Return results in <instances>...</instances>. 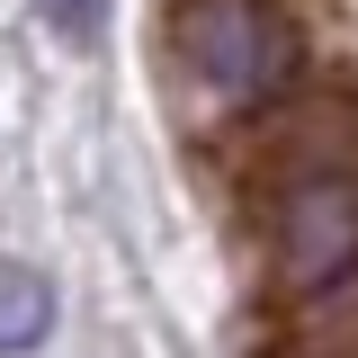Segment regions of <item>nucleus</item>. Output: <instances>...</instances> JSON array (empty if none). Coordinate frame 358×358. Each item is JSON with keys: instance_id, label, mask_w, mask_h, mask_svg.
Wrapping results in <instances>:
<instances>
[{"instance_id": "nucleus-1", "label": "nucleus", "mask_w": 358, "mask_h": 358, "mask_svg": "<svg viewBox=\"0 0 358 358\" xmlns=\"http://www.w3.org/2000/svg\"><path fill=\"white\" fill-rule=\"evenodd\" d=\"M162 90L197 134L260 143L305 108L313 72V9L305 0H171L162 18Z\"/></svg>"}, {"instance_id": "nucleus-2", "label": "nucleus", "mask_w": 358, "mask_h": 358, "mask_svg": "<svg viewBox=\"0 0 358 358\" xmlns=\"http://www.w3.org/2000/svg\"><path fill=\"white\" fill-rule=\"evenodd\" d=\"M63 331V287L45 260L0 251V358H45Z\"/></svg>"}, {"instance_id": "nucleus-3", "label": "nucleus", "mask_w": 358, "mask_h": 358, "mask_svg": "<svg viewBox=\"0 0 358 358\" xmlns=\"http://www.w3.org/2000/svg\"><path fill=\"white\" fill-rule=\"evenodd\" d=\"M27 9H36V27L63 54H99L108 45V18H117V0H27Z\"/></svg>"}, {"instance_id": "nucleus-4", "label": "nucleus", "mask_w": 358, "mask_h": 358, "mask_svg": "<svg viewBox=\"0 0 358 358\" xmlns=\"http://www.w3.org/2000/svg\"><path fill=\"white\" fill-rule=\"evenodd\" d=\"M350 358H358V350H350Z\"/></svg>"}]
</instances>
